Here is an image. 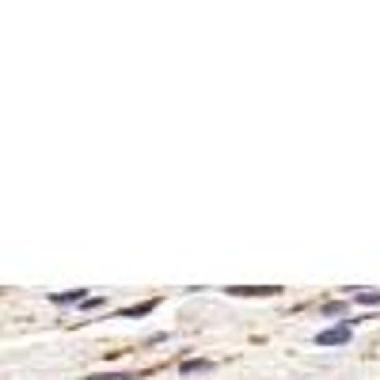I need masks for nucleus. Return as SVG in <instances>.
<instances>
[{
  "label": "nucleus",
  "instance_id": "nucleus-1",
  "mask_svg": "<svg viewBox=\"0 0 380 380\" xmlns=\"http://www.w3.org/2000/svg\"><path fill=\"white\" fill-rule=\"evenodd\" d=\"M350 335H354V327L350 323H339V327H327L316 335V346H346Z\"/></svg>",
  "mask_w": 380,
  "mask_h": 380
},
{
  "label": "nucleus",
  "instance_id": "nucleus-2",
  "mask_svg": "<svg viewBox=\"0 0 380 380\" xmlns=\"http://www.w3.org/2000/svg\"><path fill=\"white\" fill-rule=\"evenodd\" d=\"M224 293H232V297H278V285H228Z\"/></svg>",
  "mask_w": 380,
  "mask_h": 380
},
{
  "label": "nucleus",
  "instance_id": "nucleus-3",
  "mask_svg": "<svg viewBox=\"0 0 380 380\" xmlns=\"http://www.w3.org/2000/svg\"><path fill=\"white\" fill-rule=\"evenodd\" d=\"M152 308H156V300H141V305H130L118 312V320H137V316H149Z\"/></svg>",
  "mask_w": 380,
  "mask_h": 380
},
{
  "label": "nucleus",
  "instance_id": "nucleus-4",
  "mask_svg": "<svg viewBox=\"0 0 380 380\" xmlns=\"http://www.w3.org/2000/svg\"><path fill=\"white\" fill-rule=\"evenodd\" d=\"M54 305H80V300H88V289H69V293H50Z\"/></svg>",
  "mask_w": 380,
  "mask_h": 380
},
{
  "label": "nucleus",
  "instance_id": "nucleus-5",
  "mask_svg": "<svg viewBox=\"0 0 380 380\" xmlns=\"http://www.w3.org/2000/svg\"><path fill=\"white\" fill-rule=\"evenodd\" d=\"M206 369H213V361H206V357H194V361H182L179 365L182 377H194V372H206Z\"/></svg>",
  "mask_w": 380,
  "mask_h": 380
},
{
  "label": "nucleus",
  "instance_id": "nucleus-6",
  "mask_svg": "<svg viewBox=\"0 0 380 380\" xmlns=\"http://www.w3.org/2000/svg\"><path fill=\"white\" fill-rule=\"evenodd\" d=\"M88 380H137L133 372H91Z\"/></svg>",
  "mask_w": 380,
  "mask_h": 380
},
{
  "label": "nucleus",
  "instance_id": "nucleus-7",
  "mask_svg": "<svg viewBox=\"0 0 380 380\" xmlns=\"http://www.w3.org/2000/svg\"><path fill=\"white\" fill-rule=\"evenodd\" d=\"M354 300H357V305H365V308H369V305H380V289H369V293H354Z\"/></svg>",
  "mask_w": 380,
  "mask_h": 380
}]
</instances>
